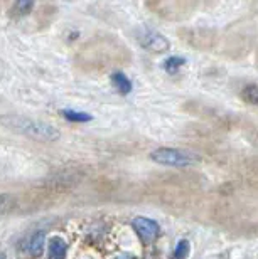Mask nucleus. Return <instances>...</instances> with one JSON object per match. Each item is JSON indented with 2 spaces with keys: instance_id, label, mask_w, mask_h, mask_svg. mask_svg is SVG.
Listing matches in <instances>:
<instances>
[{
  "instance_id": "f257e3e1",
  "label": "nucleus",
  "mask_w": 258,
  "mask_h": 259,
  "mask_svg": "<svg viewBox=\"0 0 258 259\" xmlns=\"http://www.w3.org/2000/svg\"><path fill=\"white\" fill-rule=\"evenodd\" d=\"M0 123L9 130H12V132L22 135V137L32 138L35 142H56V140H59L61 135L59 130L49 125V123L22 115H4L0 116Z\"/></svg>"
},
{
  "instance_id": "f03ea898",
  "label": "nucleus",
  "mask_w": 258,
  "mask_h": 259,
  "mask_svg": "<svg viewBox=\"0 0 258 259\" xmlns=\"http://www.w3.org/2000/svg\"><path fill=\"white\" fill-rule=\"evenodd\" d=\"M151 160L159 165H166V167H191V165L198 163V157L191 152H184L179 148L171 147H161L151 152Z\"/></svg>"
},
{
  "instance_id": "7ed1b4c3",
  "label": "nucleus",
  "mask_w": 258,
  "mask_h": 259,
  "mask_svg": "<svg viewBox=\"0 0 258 259\" xmlns=\"http://www.w3.org/2000/svg\"><path fill=\"white\" fill-rule=\"evenodd\" d=\"M135 37L138 40V44L152 54H162L171 49V42H169L166 35L161 34L156 29L147 27V25H142V27H138L135 30Z\"/></svg>"
},
{
  "instance_id": "20e7f679",
  "label": "nucleus",
  "mask_w": 258,
  "mask_h": 259,
  "mask_svg": "<svg viewBox=\"0 0 258 259\" xmlns=\"http://www.w3.org/2000/svg\"><path fill=\"white\" fill-rule=\"evenodd\" d=\"M132 226L143 244H152L159 237V234H161V227H159L157 222L143 215L135 217V219L132 221Z\"/></svg>"
},
{
  "instance_id": "39448f33",
  "label": "nucleus",
  "mask_w": 258,
  "mask_h": 259,
  "mask_svg": "<svg viewBox=\"0 0 258 259\" xmlns=\"http://www.w3.org/2000/svg\"><path fill=\"white\" fill-rule=\"evenodd\" d=\"M44 244H46V232L44 231H35L29 236L27 242H25V251H27L29 256L38 257V256L43 254Z\"/></svg>"
},
{
  "instance_id": "423d86ee",
  "label": "nucleus",
  "mask_w": 258,
  "mask_h": 259,
  "mask_svg": "<svg viewBox=\"0 0 258 259\" xmlns=\"http://www.w3.org/2000/svg\"><path fill=\"white\" fill-rule=\"evenodd\" d=\"M66 252H68V244H66V241L63 237H59V236L51 237L49 247H48L49 259H64Z\"/></svg>"
},
{
  "instance_id": "0eeeda50",
  "label": "nucleus",
  "mask_w": 258,
  "mask_h": 259,
  "mask_svg": "<svg viewBox=\"0 0 258 259\" xmlns=\"http://www.w3.org/2000/svg\"><path fill=\"white\" fill-rule=\"evenodd\" d=\"M112 82H113V86L117 88V91L120 93V95H128V93L132 91V88H133L132 81L128 79V76L125 74V72H122V71L113 72Z\"/></svg>"
},
{
  "instance_id": "6e6552de",
  "label": "nucleus",
  "mask_w": 258,
  "mask_h": 259,
  "mask_svg": "<svg viewBox=\"0 0 258 259\" xmlns=\"http://www.w3.org/2000/svg\"><path fill=\"white\" fill-rule=\"evenodd\" d=\"M61 116H64L66 120L71 121V123L91 121V115H88V113H81V111H75V110H63L61 111Z\"/></svg>"
},
{
  "instance_id": "1a4fd4ad",
  "label": "nucleus",
  "mask_w": 258,
  "mask_h": 259,
  "mask_svg": "<svg viewBox=\"0 0 258 259\" xmlns=\"http://www.w3.org/2000/svg\"><path fill=\"white\" fill-rule=\"evenodd\" d=\"M241 96H243V100L246 103H250V105H253V106H258V84H255V82L246 84L243 88V91H241Z\"/></svg>"
},
{
  "instance_id": "9d476101",
  "label": "nucleus",
  "mask_w": 258,
  "mask_h": 259,
  "mask_svg": "<svg viewBox=\"0 0 258 259\" xmlns=\"http://www.w3.org/2000/svg\"><path fill=\"white\" fill-rule=\"evenodd\" d=\"M32 9H34L32 2H29V0H19V2L14 4L12 15L14 17H24V15H27Z\"/></svg>"
},
{
  "instance_id": "9b49d317",
  "label": "nucleus",
  "mask_w": 258,
  "mask_h": 259,
  "mask_svg": "<svg viewBox=\"0 0 258 259\" xmlns=\"http://www.w3.org/2000/svg\"><path fill=\"white\" fill-rule=\"evenodd\" d=\"M189 254H191V242L188 239H180L177 244H175L174 259H188Z\"/></svg>"
},
{
  "instance_id": "f8f14e48",
  "label": "nucleus",
  "mask_w": 258,
  "mask_h": 259,
  "mask_svg": "<svg viewBox=\"0 0 258 259\" xmlns=\"http://www.w3.org/2000/svg\"><path fill=\"white\" fill-rule=\"evenodd\" d=\"M186 64V59L180 58V56H169V58L164 61V67H166L167 72H177L179 67H182Z\"/></svg>"
},
{
  "instance_id": "ddd939ff",
  "label": "nucleus",
  "mask_w": 258,
  "mask_h": 259,
  "mask_svg": "<svg viewBox=\"0 0 258 259\" xmlns=\"http://www.w3.org/2000/svg\"><path fill=\"white\" fill-rule=\"evenodd\" d=\"M14 205V199L10 197L9 194H0V215L5 214V212H9L12 209Z\"/></svg>"
},
{
  "instance_id": "4468645a",
  "label": "nucleus",
  "mask_w": 258,
  "mask_h": 259,
  "mask_svg": "<svg viewBox=\"0 0 258 259\" xmlns=\"http://www.w3.org/2000/svg\"><path fill=\"white\" fill-rule=\"evenodd\" d=\"M113 259H133V257L128 256V254H118L117 257H113Z\"/></svg>"
},
{
  "instance_id": "2eb2a0df",
  "label": "nucleus",
  "mask_w": 258,
  "mask_h": 259,
  "mask_svg": "<svg viewBox=\"0 0 258 259\" xmlns=\"http://www.w3.org/2000/svg\"><path fill=\"white\" fill-rule=\"evenodd\" d=\"M0 259H7V256H5L4 252H0Z\"/></svg>"
}]
</instances>
